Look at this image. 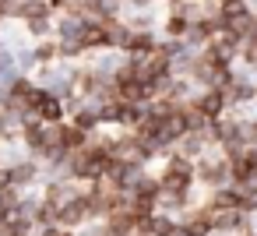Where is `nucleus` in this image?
I'll return each mask as SVG.
<instances>
[{
	"label": "nucleus",
	"mask_w": 257,
	"mask_h": 236,
	"mask_svg": "<svg viewBox=\"0 0 257 236\" xmlns=\"http://www.w3.org/2000/svg\"><path fill=\"white\" fill-rule=\"evenodd\" d=\"M29 25V32L36 36V39H50V32H53V22L50 18H32V22H25Z\"/></svg>",
	"instance_id": "obj_18"
},
{
	"label": "nucleus",
	"mask_w": 257,
	"mask_h": 236,
	"mask_svg": "<svg viewBox=\"0 0 257 236\" xmlns=\"http://www.w3.org/2000/svg\"><path fill=\"white\" fill-rule=\"evenodd\" d=\"M71 124H74V127H81L85 134H95V131H102V120H99V109H95V106H81V109L71 116Z\"/></svg>",
	"instance_id": "obj_12"
},
{
	"label": "nucleus",
	"mask_w": 257,
	"mask_h": 236,
	"mask_svg": "<svg viewBox=\"0 0 257 236\" xmlns=\"http://www.w3.org/2000/svg\"><path fill=\"white\" fill-rule=\"evenodd\" d=\"M32 116H36V120H43V124H60V120H67L64 99H57L50 88H43V85H39L36 102H32Z\"/></svg>",
	"instance_id": "obj_4"
},
{
	"label": "nucleus",
	"mask_w": 257,
	"mask_h": 236,
	"mask_svg": "<svg viewBox=\"0 0 257 236\" xmlns=\"http://www.w3.org/2000/svg\"><path fill=\"white\" fill-rule=\"evenodd\" d=\"M78 232H81V236H116L106 222H88V225H85V229H78Z\"/></svg>",
	"instance_id": "obj_19"
},
{
	"label": "nucleus",
	"mask_w": 257,
	"mask_h": 236,
	"mask_svg": "<svg viewBox=\"0 0 257 236\" xmlns=\"http://www.w3.org/2000/svg\"><path fill=\"white\" fill-rule=\"evenodd\" d=\"M88 138H92V134H85L81 127H74L71 120H64V138H60V145H64L67 152H78V148H85V145H88Z\"/></svg>",
	"instance_id": "obj_13"
},
{
	"label": "nucleus",
	"mask_w": 257,
	"mask_h": 236,
	"mask_svg": "<svg viewBox=\"0 0 257 236\" xmlns=\"http://www.w3.org/2000/svg\"><path fill=\"white\" fill-rule=\"evenodd\" d=\"M173 225H176V218H173V215H166V211H155L141 232H148V236H169V232H173Z\"/></svg>",
	"instance_id": "obj_14"
},
{
	"label": "nucleus",
	"mask_w": 257,
	"mask_h": 236,
	"mask_svg": "<svg viewBox=\"0 0 257 236\" xmlns=\"http://www.w3.org/2000/svg\"><path fill=\"white\" fill-rule=\"evenodd\" d=\"M53 15V4L50 0H22V18L32 22V18H50Z\"/></svg>",
	"instance_id": "obj_15"
},
{
	"label": "nucleus",
	"mask_w": 257,
	"mask_h": 236,
	"mask_svg": "<svg viewBox=\"0 0 257 236\" xmlns=\"http://www.w3.org/2000/svg\"><path fill=\"white\" fill-rule=\"evenodd\" d=\"M208 120H222L225 113H229V102H225V92H218V88H201L194 99H190Z\"/></svg>",
	"instance_id": "obj_7"
},
{
	"label": "nucleus",
	"mask_w": 257,
	"mask_h": 236,
	"mask_svg": "<svg viewBox=\"0 0 257 236\" xmlns=\"http://www.w3.org/2000/svg\"><path fill=\"white\" fill-rule=\"evenodd\" d=\"M36 236H64V229L60 225H43V229H36Z\"/></svg>",
	"instance_id": "obj_20"
},
{
	"label": "nucleus",
	"mask_w": 257,
	"mask_h": 236,
	"mask_svg": "<svg viewBox=\"0 0 257 236\" xmlns=\"http://www.w3.org/2000/svg\"><path fill=\"white\" fill-rule=\"evenodd\" d=\"M88 222H92V215H88V183H81V194L71 197L67 204H60L57 225L60 229H85Z\"/></svg>",
	"instance_id": "obj_2"
},
{
	"label": "nucleus",
	"mask_w": 257,
	"mask_h": 236,
	"mask_svg": "<svg viewBox=\"0 0 257 236\" xmlns=\"http://www.w3.org/2000/svg\"><path fill=\"white\" fill-rule=\"evenodd\" d=\"M159 194H162V183H159V173H145L138 183H134V190H131V197H145V201H159Z\"/></svg>",
	"instance_id": "obj_11"
},
{
	"label": "nucleus",
	"mask_w": 257,
	"mask_h": 236,
	"mask_svg": "<svg viewBox=\"0 0 257 236\" xmlns=\"http://www.w3.org/2000/svg\"><path fill=\"white\" fill-rule=\"evenodd\" d=\"M190 18L187 15H180V11H169L166 15V22H162V39H183L187 32H190Z\"/></svg>",
	"instance_id": "obj_10"
},
{
	"label": "nucleus",
	"mask_w": 257,
	"mask_h": 236,
	"mask_svg": "<svg viewBox=\"0 0 257 236\" xmlns=\"http://www.w3.org/2000/svg\"><path fill=\"white\" fill-rule=\"evenodd\" d=\"M57 204H50V201H39L36 204V211H32V222H36V229H43V225H57Z\"/></svg>",
	"instance_id": "obj_16"
},
{
	"label": "nucleus",
	"mask_w": 257,
	"mask_h": 236,
	"mask_svg": "<svg viewBox=\"0 0 257 236\" xmlns=\"http://www.w3.org/2000/svg\"><path fill=\"white\" fill-rule=\"evenodd\" d=\"M208 148H215V145H211V141H208V134H201V131H187V134L176 141V152H180V155H187V159H194V162H197Z\"/></svg>",
	"instance_id": "obj_9"
},
{
	"label": "nucleus",
	"mask_w": 257,
	"mask_h": 236,
	"mask_svg": "<svg viewBox=\"0 0 257 236\" xmlns=\"http://www.w3.org/2000/svg\"><path fill=\"white\" fill-rule=\"evenodd\" d=\"M246 232H250V211L243 208L215 211V236H246Z\"/></svg>",
	"instance_id": "obj_5"
},
{
	"label": "nucleus",
	"mask_w": 257,
	"mask_h": 236,
	"mask_svg": "<svg viewBox=\"0 0 257 236\" xmlns=\"http://www.w3.org/2000/svg\"><path fill=\"white\" fill-rule=\"evenodd\" d=\"M78 43H81V50H85V53H88V50H113L102 22H85V25H81V36H78Z\"/></svg>",
	"instance_id": "obj_8"
},
{
	"label": "nucleus",
	"mask_w": 257,
	"mask_h": 236,
	"mask_svg": "<svg viewBox=\"0 0 257 236\" xmlns=\"http://www.w3.org/2000/svg\"><path fill=\"white\" fill-rule=\"evenodd\" d=\"M60 57V43H50V39H43L39 46H36V60L39 64H53Z\"/></svg>",
	"instance_id": "obj_17"
},
{
	"label": "nucleus",
	"mask_w": 257,
	"mask_h": 236,
	"mask_svg": "<svg viewBox=\"0 0 257 236\" xmlns=\"http://www.w3.org/2000/svg\"><path fill=\"white\" fill-rule=\"evenodd\" d=\"M8 180H11V187H18V190H32V187L43 183V162L32 159V155H22L18 162L8 166Z\"/></svg>",
	"instance_id": "obj_3"
},
{
	"label": "nucleus",
	"mask_w": 257,
	"mask_h": 236,
	"mask_svg": "<svg viewBox=\"0 0 257 236\" xmlns=\"http://www.w3.org/2000/svg\"><path fill=\"white\" fill-rule=\"evenodd\" d=\"M194 176H197V187H204V190L229 187L232 183V173H229V159L222 155V148H208L194 162Z\"/></svg>",
	"instance_id": "obj_1"
},
{
	"label": "nucleus",
	"mask_w": 257,
	"mask_h": 236,
	"mask_svg": "<svg viewBox=\"0 0 257 236\" xmlns=\"http://www.w3.org/2000/svg\"><path fill=\"white\" fill-rule=\"evenodd\" d=\"M18 138H22V148L32 155V159H43V152H46V124L43 120H25L22 127H18Z\"/></svg>",
	"instance_id": "obj_6"
},
{
	"label": "nucleus",
	"mask_w": 257,
	"mask_h": 236,
	"mask_svg": "<svg viewBox=\"0 0 257 236\" xmlns=\"http://www.w3.org/2000/svg\"><path fill=\"white\" fill-rule=\"evenodd\" d=\"M64 236H81V232L78 229H64Z\"/></svg>",
	"instance_id": "obj_21"
}]
</instances>
